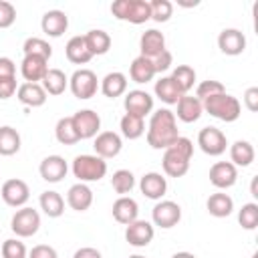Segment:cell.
<instances>
[{
    "instance_id": "obj_22",
    "label": "cell",
    "mask_w": 258,
    "mask_h": 258,
    "mask_svg": "<svg viewBox=\"0 0 258 258\" xmlns=\"http://www.w3.org/2000/svg\"><path fill=\"white\" fill-rule=\"evenodd\" d=\"M111 212H113V218L119 224L127 226V224H131V222H135L139 218V204L133 198H129V196H119L113 202Z\"/></svg>"
},
{
    "instance_id": "obj_30",
    "label": "cell",
    "mask_w": 258,
    "mask_h": 258,
    "mask_svg": "<svg viewBox=\"0 0 258 258\" xmlns=\"http://www.w3.org/2000/svg\"><path fill=\"white\" fill-rule=\"evenodd\" d=\"M40 85H42V89H44L46 95L58 97V95H62V93L67 91V87H69V77H67L60 69H48L46 75H44V79L40 81Z\"/></svg>"
},
{
    "instance_id": "obj_38",
    "label": "cell",
    "mask_w": 258,
    "mask_h": 258,
    "mask_svg": "<svg viewBox=\"0 0 258 258\" xmlns=\"http://www.w3.org/2000/svg\"><path fill=\"white\" fill-rule=\"evenodd\" d=\"M54 137L58 143L62 145H75L79 141V135L75 131V125H73V119L71 117H60L56 121V127H54Z\"/></svg>"
},
{
    "instance_id": "obj_33",
    "label": "cell",
    "mask_w": 258,
    "mask_h": 258,
    "mask_svg": "<svg viewBox=\"0 0 258 258\" xmlns=\"http://www.w3.org/2000/svg\"><path fill=\"white\" fill-rule=\"evenodd\" d=\"M85 40H87V46L91 50L93 56H101V54H107L109 48H111V36L109 32L101 30V28H93L85 34Z\"/></svg>"
},
{
    "instance_id": "obj_37",
    "label": "cell",
    "mask_w": 258,
    "mask_h": 258,
    "mask_svg": "<svg viewBox=\"0 0 258 258\" xmlns=\"http://www.w3.org/2000/svg\"><path fill=\"white\" fill-rule=\"evenodd\" d=\"M119 129H121V135L125 139H139L145 133V121L141 117L125 113L119 121Z\"/></svg>"
},
{
    "instance_id": "obj_13",
    "label": "cell",
    "mask_w": 258,
    "mask_h": 258,
    "mask_svg": "<svg viewBox=\"0 0 258 258\" xmlns=\"http://www.w3.org/2000/svg\"><path fill=\"white\" fill-rule=\"evenodd\" d=\"M153 236H155V228L147 220H139L137 218L135 222H131V224L125 226V240H127L129 246L145 248V246L151 244Z\"/></svg>"
},
{
    "instance_id": "obj_44",
    "label": "cell",
    "mask_w": 258,
    "mask_h": 258,
    "mask_svg": "<svg viewBox=\"0 0 258 258\" xmlns=\"http://www.w3.org/2000/svg\"><path fill=\"white\" fill-rule=\"evenodd\" d=\"M220 93H226L224 85L220 81H214V79H208V81H202L196 89V97L200 101L208 99V97H214V95H220Z\"/></svg>"
},
{
    "instance_id": "obj_35",
    "label": "cell",
    "mask_w": 258,
    "mask_h": 258,
    "mask_svg": "<svg viewBox=\"0 0 258 258\" xmlns=\"http://www.w3.org/2000/svg\"><path fill=\"white\" fill-rule=\"evenodd\" d=\"M153 91H155V97L165 105H175L179 101V97H181L179 89L175 87V83L169 77H161L159 81H155Z\"/></svg>"
},
{
    "instance_id": "obj_32",
    "label": "cell",
    "mask_w": 258,
    "mask_h": 258,
    "mask_svg": "<svg viewBox=\"0 0 258 258\" xmlns=\"http://www.w3.org/2000/svg\"><path fill=\"white\" fill-rule=\"evenodd\" d=\"M38 204H40V210L48 216V218H60L62 212H64V200L58 191L54 189H46L40 194L38 198Z\"/></svg>"
},
{
    "instance_id": "obj_1",
    "label": "cell",
    "mask_w": 258,
    "mask_h": 258,
    "mask_svg": "<svg viewBox=\"0 0 258 258\" xmlns=\"http://www.w3.org/2000/svg\"><path fill=\"white\" fill-rule=\"evenodd\" d=\"M147 145L153 149H167L169 145L175 143V139L179 137L177 131V119L173 115L171 109L161 107L157 111L151 113L149 117V125H147Z\"/></svg>"
},
{
    "instance_id": "obj_11",
    "label": "cell",
    "mask_w": 258,
    "mask_h": 258,
    "mask_svg": "<svg viewBox=\"0 0 258 258\" xmlns=\"http://www.w3.org/2000/svg\"><path fill=\"white\" fill-rule=\"evenodd\" d=\"M0 196H2L4 204L10 208H24L28 198H30V189H28V183L24 179L12 177V179H6L2 183Z\"/></svg>"
},
{
    "instance_id": "obj_40",
    "label": "cell",
    "mask_w": 258,
    "mask_h": 258,
    "mask_svg": "<svg viewBox=\"0 0 258 258\" xmlns=\"http://www.w3.org/2000/svg\"><path fill=\"white\" fill-rule=\"evenodd\" d=\"M111 187L119 196H127L135 187V175L129 169H117L113 173V177H111Z\"/></svg>"
},
{
    "instance_id": "obj_46",
    "label": "cell",
    "mask_w": 258,
    "mask_h": 258,
    "mask_svg": "<svg viewBox=\"0 0 258 258\" xmlns=\"http://www.w3.org/2000/svg\"><path fill=\"white\" fill-rule=\"evenodd\" d=\"M26 258H58V254L48 244H36V246H32V250L28 252Z\"/></svg>"
},
{
    "instance_id": "obj_56",
    "label": "cell",
    "mask_w": 258,
    "mask_h": 258,
    "mask_svg": "<svg viewBox=\"0 0 258 258\" xmlns=\"http://www.w3.org/2000/svg\"><path fill=\"white\" fill-rule=\"evenodd\" d=\"M0 258H2V256H0Z\"/></svg>"
},
{
    "instance_id": "obj_50",
    "label": "cell",
    "mask_w": 258,
    "mask_h": 258,
    "mask_svg": "<svg viewBox=\"0 0 258 258\" xmlns=\"http://www.w3.org/2000/svg\"><path fill=\"white\" fill-rule=\"evenodd\" d=\"M244 105L248 111H258V87H250L244 93Z\"/></svg>"
},
{
    "instance_id": "obj_16",
    "label": "cell",
    "mask_w": 258,
    "mask_h": 258,
    "mask_svg": "<svg viewBox=\"0 0 258 258\" xmlns=\"http://www.w3.org/2000/svg\"><path fill=\"white\" fill-rule=\"evenodd\" d=\"M69 171V163L64 161V157L60 155H46L40 165H38V173L44 181L48 183H58L62 181V177H67Z\"/></svg>"
},
{
    "instance_id": "obj_48",
    "label": "cell",
    "mask_w": 258,
    "mask_h": 258,
    "mask_svg": "<svg viewBox=\"0 0 258 258\" xmlns=\"http://www.w3.org/2000/svg\"><path fill=\"white\" fill-rule=\"evenodd\" d=\"M16 91H18L16 77H12V79H0V99H2V101L10 99Z\"/></svg>"
},
{
    "instance_id": "obj_14",
    "label": "cell",
    "mask_w": 258,
    "mask_h": 258,
    "mask_svg": "<svg viewBox=\"0 0 258 258\" xmlns=\"http://www.w3.org/2000/svg\"><path fill=\"white\" fill-rule=\"evenodd\" d=\"M93 149H95V155L103 157V159H113L121 153L123 149V139L119 133L115 131H101L97 137H95V143H93Z\"/></svg>"
},
{
    "instance_id": "obj_55",
    "label": "cell",
    "mask_w": 258,
    "mask_h": 258,
    "mask_svg": "<svg viewBox=\"0 0 258 258\" xmlns=\"http://www.w3.org/2000/svg\"><path fill=\"white\" fill-rule=\"evenodd\" d=\"M250 258H258V254H256V252H254V254H252V256H250Z\"/></svg>"
},
{
    "instance_id": "obj_4",
    "label": "cell",
    "mask_w": 258,
    "mask_h": 258,
    "mask_svg": "<svg viewBox=\"0 0 258 258\" xmlns=\"http://www.w3.org/2000/svg\"><path fill=\"white\" fill-rule=\"evenodd\" d=\"M73 175L81 181V183H89V181H99L107 175V161L99 155H91V153H83L77 155L73 159Z\"/></svg>"
},
{
    "instance_id": "obj_6",
    "label": "cell",
    "mask_w": 258,
    "mask_h": 258,
    "mask_svg": "<svg viewBox=\"0 0 258 258\" xmlns=\"http://www.w3.org/2000/svg\"><path fill=\"white\" fill-rule=\"evenodd\" d=\"M69 89H71V93L77 99L87 101V99H91V97L97 95L99 79H97V75L91 69H77L69 77Z\"/></svg>"
},
{
    "instance_id": "obj_45",
    "label": "cell",
    "mask_w": 258,
    "mask_h": 258,
    "mask_svg": "<svg viewBox=\"0 0 258 258\" xmlns=\"http://www.w3.org/2000/svg\"><path fill=\"white\" fill-rule=\"evenodd\" d=\"M16 20V8L12 2L0 0V28H10Z\"/></svg>"
},
{
    "instance_id": "obj_54",
    "label": "cell",
    "mask_w": 258,
    "mask_h": 258,
    "mask_svg": "<svg viewBox=\"0 0 258 258\" xmlns=\"http://www.w3.org/2000/svg\"><path fill=\"white\" fill-rule=\"evenodd\" d=\"M129 258H145V256H141V254H133V256H129Z\"/></svg>"
},
{
    "instance_id": "obj_29",
    "label": "cell",
    "mask_w": 258,
    "mask_h": 258,
    "mask_svg": "<svg viewBox=\"0 0 258 258\" xmlns=\"http://www.w3.org/2000/svg\"><path fill=\"white\" fill-rule=\"evenodd\" d=\"M129 77L133 83L137 85H143V83H149L153 77H155V67H153V60L151 58H145V56H137L131 60L129 64Z\"/></svg>"
},
{
    "instance_id": "obj_51",
    "label": "cell",
    "mask_w": 258,
    "mask_h": 258,
    "mask_svg": "<svg viewBox=\"0 0 258 258\" xmlns=\"http://www.w3.org/2000/svg\"><path fill=\"white\" fill-rule=\"evenodd\" d=\"M73 258H103V256H101V252H99L97 248H93V246H83V248H79V250L73 254Z\"/></svg>"
},
{
    "instance_id": "obj_5",
    "label": "cell",
    "mask_w": 258,
    "mask_h": 258,
    "mask_svg": "<svg viewBox=\"0 0 258 258\" xmlns=\"http://www.w3.org/2000/svg\"><path fill=\"white\" fill-rule=\"evenodd\" d=\"M111 14L117 20L131 22V24H143L151 20L147 0H115L111 4Z\"/></svg>"
},
{
    "instance_id": "obj_47",
    "label": "cell",
    "mask_w": 258,
    "mask_h": 258,
    "mask_svg": "<svg viewBox=\"0 0 258 258\" xmlns=\"http://www.w3.org/2000/svg\"><path fill=\"white\" fill-rule=\"evenodd\" d=\"M171 64H173V56H171V52H169L167 48H165V50H163L159 56H155V58H153L155 75H157V73H165V71H167Z\"/></svg>"
},
{
    "instance_id": "obj_19",
    "label": "cell",
    "mask_w": 258,
    "mask_h": 258,
    "mask_svg": "<svg viewBox=\"0 0 258 258\" xmlns=\"http://www.w3.org/2000/svg\"><path fill=\"white\" fill-rule=\"evenodd\" d=\"M139 48H141V56L145 58H155L165 50V36L163 32H159L157 28H149L141 34L139 38Z\"/></svg>"
},
{
    "instance_id": "obj_24",
    "label": "cell",
    "mask_w": 258,
    "mask_h": 258,
    "mask_svg": "<svg viewBox=\"0 0 258 258\" xmlns=\"http://www.w3.org/2000/svg\"><path fill=\"white\" fill-rule=\"evenodd\" d=\"M67 204L75 210V212H87L93 204V189L87 183H75L69 187L67 191Z\"/></svg>"
},
{
    "instance_id": "obj_52",
    "label": "cell",
    "mask_w": 258,
    "mask_h": 258,
    "mask_svg": "<svg viewBox=\"0 0 258 258\" xmlns=\"http://www.w3.org/2000/svg\"><path fill=\"white\" fill-rule=\"evenodd\" d=\"M256 183H258V175H254V177H252V183H250V194H252L254 198H258V189H256Z\"/></svg>"
},
{
    "instance_id": "obj_7",
    "label": "cell",
    "mask_w": 258,
    "mask_h": 258,
    "mask_svg": "<svg viewBox=\"0 0 258 258\" xmlns=\"http://www.w3.org/2000/svg\"><path fill=\"white\" fill-rule=\"evenodd\" d=\"M40 228V214L34 208H18L10 220V230L18 236V238H30L38 232Z\"/></svg>"
},
{
    "instance_id": "obj_9",
    "label": "cell",
    "mask_w": 258,
    "mask_h": 258,
    "mask_svg": "<svg viewBox=\"0 0 258 258\" xmlns=\"http://www.w3.org/2000/svg\"><path fill=\"white\" fill-rule=\"evenodd\" d=\"M198 145H200V149H202L206 155L218 157V155H222V153L226 151L228 139H226V135H224L222 129L210 125V127L200 129V133H198Z\"/></svg>"
},
{
    "instance_id": "obj_28",
    "label": "cell",
    "mask_w": 258,
    "mask_h": 258,
    "mask_svg": "<svg viewBox=\"0 0 258 258\" xmlns=\"http://www.w3.org/2000/svg\"><path fill=\"white\" fill-rule=\"evenodd\" d=\"M256 157L254 145L246 139H238L230 145V163H234L236 167H248Z\"/></svg>"
},
{
    "instance_id": "obj_26",
    "label": "cell",
    "mask_w": 258,
    "mask_h": 258,
    "mask_svg": "<svg viewBox=\"0 0 258 258\" xmlns=\"http://www.w3.org/2000/svg\"><path fill=\"white\" fill-rule=\"evenodd\" d=\"M64 54H67V58L73 62V64H87L91 58H93V54H91V50H89V46H87V40H85V34L81 36H73V38H69V42H67V46H64Z\"/></svg>"
},
{
    "instance_id": "obj_10",
    "label": "cell",
    "mask_w": 258,
    "mask_h": 258,
    "mask_svg": "<svg viewBox=\"0 0 258 258\" xmlns=\"http://www.w3.org/2000/svg\"><path fill=\"white\" fill-rule=\"evenodd\" d=\"M71 119H73L75 131L79 135V141L81 139H93V137L99 135L101 117H99L97 111H93V109H81L75 115H71Z\"/></svg>"
},
{
    "instance_id": "obj_36",
    "label": "cell",
    "mask_w": 258,
    "mask_h": 258,
    "mask_svg": "<svg viewBox=\"0 0 258 258\" xmlns=\"http://www.w3.org/2000/svg\"><path fill=\"white\" fill-rule=\"evenodd\" d=\"M169 79L175 83V87L179 89L181 95H187L189 89H191L194 83H196V71H194L189 64H177V67L171 71Z\"/></svg>"
},
{
    "instance_id": "obj_31",
    "label": "cell",
    "mask_w": 258,
    "mask_h": 258,
    "mask_svg": "<svg viewBox=\"0 0 258 258\" xmlns=\"http://www.w3.org/2000/svg\"><path fill=\"white\" fill-rule=\"evenodd\" d=\"M206 208H208L210 216H214V218H228L234 212V200L224 191H216L208 198Z\"/></svg>"
},
{
    "instance_id": "obj_39",
    "label": "cell",
    "mask_w": 258,
    "mask_h": 258,
    "mask_svg": "<svg viewBox=\"0 0 258 258\" xmlns=\"http://www.w3.org/2000/svg\"><path fill=\"white\" fill-rule=\"evenodd\" d=\"M22 52H24V56L26 54H34V56H42V58L48 60L52 56V46L40 36H28L24 40V44H22Z\"/></svg>"
},
{
    "instance_id": "obj_20",
    "label": "cell",
    "mask_w": 258,
    "mask_h": 258,
    "mask_svg": "<svg viewBox=\"0 0 258 258\" xmlns=\"http://www.w3.org/2000/svg\"><path fill=\"white\" fill-rule=\"evenodd\" d=\"M48 71V60L42 56H34V54H26L20 62V75L26 83H38L44 79Z\"/></svg>"
},
{
    "instance_id": "obj_53",
    "label": "cell",
    "mask_w": 258,
    "mask_h": 258,
    "mask_svg": "<svg viewBox=\"0 0 258 258\" xmlns=\"http://www.w3.org/2000/svg\"><path fill=\"white\" fill-rule=\"evenodd\" d=\"M171 258H198V256L191 254V252H175Z\"/></svg>"
},
{
    "instance_id": "obj_27",
    "label": "cell",
    "mask_w": 258,
    "mask_h": 258,
    "mask_svg": "<svg viewBox=\"0 0 258 258\" xmlns=\"http://www.w3.org/2000/svg\"><path fill=\"white\" fill-rule=\"evenodd\" d=\"M99 89H101V93H103L105 97L117 99V97L125 95V91H127V77H125L123 73H119V71L107 73V75L103 77Z\"/></svg>"
},
{
    "instance_id": "obj_3",
    "label": "cell",
    "mask_w": 258,
    "mask_h": 258,
    "mask_svg": "<svg viewBox=\"0 0 258 258\" xmlns=\"http://www.w3.org/2000/svg\"><path fill=\"white\" fill-rule=\"evenodd\" d=\"M202 107L206 113H210L212 117H216L224 123H234L242 113L240 101L230 93H220V95L208 97L202 101Z\"/></svg>"
},
{
    "instance_id": "obj_42",
    "label": "cell",
    "mask_w": 258,
    "mask_h": 258,
    "mask_svg": "<svg viewBox=\"0 0 258 258\" xmlns=\"http://www.w3.org/2000/svg\"><path fill=\"white\" fill-rule=\"evenodd\" d=\"M0 256L2 258H26L28 250H26L24 242H20L18 238H8L0 246Z\"/></svg>"
},
{
    "instance_id": "obj_21",
    "label": "cell",
    "mask_w": 258,
    "mask_h": 258,
    "mask_svg": "<svg viewBox=\"0 0 258 258\" xmlns=\"http://www.w3.org/2000/svg\"><path fill=\"white\" fill-rule=\"evenodd\" d=\"M139 189L149 200H161L167 191V179L157 171H147L139 179Z\"/></svg>"
},
{
    "instance_id": "obj_23",
    "label": "cell",
    "mask_w": 258,
    "mask_h": 258,
    "mask_svg": "<svg viewBox=\"0 0 258 258\" xmlns=\"http://www.w3.org/2000/svg\"><path fill=\"white\" fill-rule=\"evenodd\" d=\"M177 105V111L173 113L175 119L183 121V123H194L202 117L204 113V107H202V101L198 97H191V95H181L179 101L175 103Z\"/></svg>"
},
{
    "instance_id": "obj_25",
    "label": "cell",
    "mask_w": 258,
    "mask_h": 258,
    "mask_svg": "<svg viewBox=\"0 0 258 258\" xmlns=\"http://www.w3.org/2000/svg\"><path fill=\"white\" fill-rule=\"evenodd\" d=\"M16 97L22 105L26 107H42L46 103V93L42 89L40 83H22L18 85V91H16Z\"/></svg>"
},
{
    "instance_id": "obj_41",
    "label": "cell",
    "mask_w": 258,
    "mask_h": 258,
    "mask_svg": "<svg viewBox=\"0 0 258 258\" xmlns=\"http://www.w3.org/2000/svg\"><path fill=\"white\" fill-rule=\"evenodd\" d=\"M238 222L244 230H256V226H258V204H254V202L244 204L238 212Z\"/></svg>"
},
{
    "instance_id": "obj_17",
    "label": "cell",
    "mask_w": 258,
    "mask_h": 258,
    "mask_svg": "<svg viewBox=\"0 0 258 258\" xmlns=\"http://www.w3.org/2000/svg\"><path fill=\"white\" fill-rule=\"evenodd\" d=\"M238 179V167L230 161H216L210 167V183L218 189H228Z\"/></svg>"
},
{
    "instance_id": "obj_34",
    "label": "cell",
    "mask_w": 258,
    "mask_h": 258,
    "mask_svg": "<svg viewBox=\"0 0 258 258\" xmlns=\"http://www.w3.org/2000/svg\"><path fill=\"white\" fill-rule=\"evenodd\" d=\"M20 133L10 127V125H2L0 127V155H14L20 151Z\"/></svg>"
},
{
    "instance_id": "obj_18",
    "label": "cell",
    "mask_w": 258,
    "mask_h": 258,
    "mask_svg": "<svg viewBox=\"0 0 258 258\" xmlns=\"http://www.w3.org/2000/svg\"><path fill=\"white\" fill-rule=\"evenodd\" d=\"M40 28L46 36L50 38H58L67 32L69 28V16L62 12V10H48L42 14V20H40Z\"/></svg>"
},
{
    "instance_id": "obj_43",
    "label": "cell",
    "mask_w": 258,
    "mask_h": 258,
    "mask_svg": "<svg viewBox=\"0 0 258 258\" xmlns=\"http://www.w3.org/2000/svg\"><path fill=\"white\" fill-rule=\"evenodd\" d=\"M149 12H151V20L167 22L173 14V4L169 0H151L149 2Z\"/></svg>"
},
{
    "instance_id": "obj_49",
    "label": "cell",
    "mask_w": 258,
    "mask_h": 258,
    "mask_svg": "<svg viewBox=\"0 0 258 258\" xmlns=\"http://www.w3.org/2000/svg\"><path fill=\"white\" fill-rule=\"evenodd\" d=\"M16 77V64L8 56H0V79H12Z\"/></svg>"
},
{
    "instance_id": "obj_2",
    "label": "cell",
    "mask_w": 258,
    "mask_h": 258,
    "mask_svg": "<svg viewBox=\"0 0 258 258\" xmlns=\"http://www.w3.org/2000/svg\"><path fill=\"white\" fill-rule=\"evenodd\" d=\"M194 155V143L187 137H177L173 145H169L167 149H163V171L169 177H183L189 169V161Z\"/></svg>"
},
{
    "instance_id": "obj_12",
    "label": "cell",
    "mask_w": 258,
    "mask_h": 258,
    "mask_svg": "<svg viewBox=\"0 0 258 258\" xmlns=\"http://www.w3.org/2000/svg\"><path fill=\"white\" fill-rule=\"evenodd\" d=\"M123 107H125V113L145 119L147 115H151V113H153V97H151L147 91L133 89V91L125 93Z\"/></svg>"
},
{
    "instance_id": "obj_15",
    "label": "cell",
    "mask_w": 258,
    "mask_h": 258,
    "mask_svg": "<svg viewBox=\"0 0 258 258\" xmlns=\"http://www.w3.org/2000/svg\"><path fill=\"white\" fill-rule=\"evenodd\" d=\"M218 48L228 56H238L246 50V36L238 28H224L218 34Z\"/></svg>"
},
{
    "instance_id": "obj_8",
    "label": "cell",
    "mask_w": 258,
    "mask_h": 258,
    "mask_svg": "<svg viewBox=\"0 0 258 258\" xmlns=\"http://www.w3.org/2000/svg\"><path fill=\"white\" fill-rule=\"evenodd\" d=\"M179 220H181V208L171 200H159L151 210V222L161 230H169L177 226Z\"/></svg>"
}]
</instances>
